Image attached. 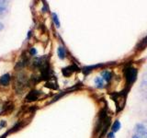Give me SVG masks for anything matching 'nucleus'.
<instances>
[{"instance_id": "423d86ee", "label": "nucleus", "mask_w": 147, "mask_h": 138, "mask_svg": "<svg viewBox=\"0 0 147 138\" xmlns=\"http://www.w3.org/2000/svg\"><path fill=\"white\" fill-rule=\"evenodd\" d=\"M101 76H102V78H103L104 81L109 82L110 79H111V77H112V74H111V72H109L108 70H105V71L101 72Z\"/></svg>"}, {"instance_id": "7ed1b4c3", "label": "nucleus", "mask_w": 147, "mask_h": 138, "mask_svg": "<svg viewBox=\"0 0 147 138\" xmlns=\"http://www.w3.org/2000/svg\"><path fill=\"white\" fill-rule=\"evenodd\" d=\"M11 80V76L9 74H4L0 76V86L6 87L9 84V82Z\"/></svg>"}, {"instance_id": "20e7f679", "label": "nucleus", "mask_w": 147, "mask_h": 138, "mask_svg": "<svg viewBox=\"0 0 147 138\" xmlns=\"http://www.w3.org/2000/svg\"><path fill=\"white\" fill-rule=\"evenodd\" d=\"M40 96V92L37 91V90H32L30 91L29 94H28V96L26 97V100L27 101H33V100H37Z\"/></svg>"}, {"instance_id": "f03ea898", "label": "nucleus", "mask_w": 147, "mask_h": 138, "mask_svg": "<svg viewBox=\"0 0 147 138\" xmlns=\"http://www.w3.org/2000/svg\"><path fill=\"white\" fill-rule=\"evenodd\" d=\"M135 132L137 133L136 135L140 136L142 138V136H146L147 135V129L142 123L137 124L136 127H135Z\"/></svg>"}, {"instance_id": "dca6fc26", "label": "nucleus", "mask_w": 147, "mask_h": 138, "mask_svg": "<svg viewBox=\"0 0 147 138\" xmlns=\"http://www.w3.org/2000/svg\"><path fill=\"white\" fill-rule=\"evenodd\" d=\"M2 29H3V24H2L1 22H0V30H1Z\"/></svg>"}, {"instance_id": "1a4fd4ad", "label": "nucleus", "mask_w": 147, "mask_h": 138, "mask_svg": "<svg viewBox=\"0 0 147 138\" xmlns=\"http://www.w3.org/2000/svg\"><path fill=\"white\" fill-rule=\"evenodd\" d=\"M121 122H119V121H118V120L117 121H115L114 123L112 124V126H111V132L115 133L121 129Z\"/></svg>"}, {"instance_id": "2eb2a0df", "label": "nucleus", "mask_w": 147, "mask_h": 138, "mask_svg": "<svg viewBox=\"0 0 147 138\" xmlns=\"http://www.w3.org/2000/svg\"><path fill=\"white\" fill-rule=\"evenodd\" d=\"M132 138H142V137H140V136H138V135H132Z\"/></svg>"}, {"instance_id": "39448f33", "label": "nucleus", "mask_w": 147, "mask_h": 138, "mask_svg": "<svg viewBox=\"0 0 147 138\" xmlns=\"http://www.w3.org/2000/svg\"><path fill=\"white\" fill-rule=\"evenodd\" d=\"M57 54H58V57L60 59H64L66 57V51L65 48L63 47V46H59L57 48Z\"/></svg>"}, {"instance_id": "9d476101", "label": "nucleus", "mask_w": 147, "mask_h": 138, "mask_svg": "<svg viewBox=\"0 0 147 138\" xmlns=\"http://www.w3.org/2000/svg\"><path fill=\"white\" fill-rule=\"evenodd\" d=\"M102 64H96V66H86V67H84L83 68V72H84L85 74H87V73H89V72H91L93 69H95V68H96V67H99V66H101Z\"/></svg>"}, {"instance_id": "4468645a", "label": "nucleus", "mask_w": 147, "mask_h": 138, "mask_svg": "<svg viewBox=\"0 0 147 138\" xmlns=\"http://www.w3.org/2000/svg\"><path fill=\"white\" fill-rule=\"evenodd\" d=\"M107 136H108V138H115V133H112V132H110V133H108Z\"/></svg>"}, {"instance_id": "f257e3e1", "label": "nucleus", "mask_w": 147, "mask_h": 138, "mask_svg": "<svg viewBox=\"0 0 147 138\" xmlns=\"http://www.w3.org/2000/svg\"><path fill=\"white\" fill-rule=\"evenodd\" d=\"M124 75H125V78H126V81L128 84L129 85L132 84V83L136 80V77H137L136 68L132 67V66L127 67L125 70H124Z\"/></svg>"}, {"instance_id": "f8f14e48", "label": "nucleus", "mask_w": 147, "mask_h": 138, "mask_svg": "<svg viewBox=\"0 0 147 138\" xmlns=\"http://www.w3.org/2000/svg\"><path fill=\"white\" fill-rule=\"evenodd\" d=\"M30 53L31 55H36V54H37V50H36V48H34V47L30 48Z\"/></svg>"}, {"instance_id": "0eeeda50", "label": "nucleus", "mask_w": 147, "mask_h": 138, "mask_svg": "<svg viewBox=\"0 0 147 138\" xmlns=\"http://www.w3.org/2000/svg\"><path fill=\"white\" fill-rule=\"evenodd\" d=\"M75 69H77L75 66H68V67H65V68H63V74L64 76H70L71 74L74 72V71H76Z\"/></svg>"}, {"instance_id": "ddd939ff", "label": "nucleus", "mask_w": 147, "mask_h": 138, "mask_svg": "<svg viewBox=\"0 0 147 138\" xmlns=\"http://www.w3.org/2000/svg\"><path fill=\"white\" fill-rule=\"evenodd\" d=\"M6 126H7V122H6V121H1V122H0V128L6 127Z\"/></svg>"}, {"instance_id": "9b49d317", "label": "nucleus", "mask_w": 147, "mask_h": 138, "mask_svg": "<svg viewBox=\"0 0 147 138\" xmlns=\"http://www.w3.org/2000/svg\"><path fill=\"white\" fill-rule=\"evenodd\" d=\"M52 16H53V22H54V24H55V26H56L57 28H60V21H59V18H58V15L56 13H53L52 14Z\"/></svg>"}, {"instance_id": "6e6552de", "label": "nucleus", "mask_w": 147, "mask_h": 138, "mask_svg": "<svg viewBox=\"0 0 147 138\" xmlns=\"http://www.w3.org/2000/svg\"><path fill=\"white\" fill-rule=\"evenodd\" d=\"M95 84H96V87H98V89H103L104 85H105V81L103 80L102 77H96L95 78Z\"/></svg>"}]
</instances>
